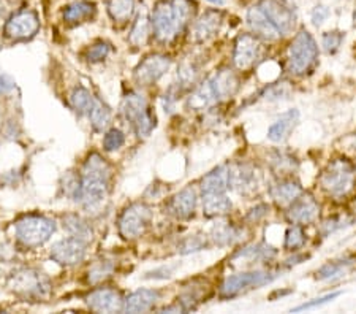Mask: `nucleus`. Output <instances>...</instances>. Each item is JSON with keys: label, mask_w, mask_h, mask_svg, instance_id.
<instances>
[{"label": "nucleus", "mask_w": 356, "mask_h": 314, "mask_svg": "<svg viewBox=\"0 0 356 314\" xmlns=\"http://www.w3.org/2000/svg\"><path fill=\"white\" fill-rule=\"evenodd\" d=\"M64 227L67 228V232L70 233L72 237L83 240V242H90L92 240V228L86 221H83L79 216L76 214H68L64 218Z\"/></svg>", "instance_id": "30"}, {"label": "nucleus", "mask_w": 356, "mask_h": 314, "mask_svg": "<svg viewBox=\"0 0 356 314\" xmlns=\"http://www.w3.org/2000/svg\"><path fill=\"white\" fill-rule=\"evenodd\" d=\"M277 278V273L273 272H244L238 273V275L228 276L225 281H223L220 288V295L223 299H228V297H234L241 292H244L247 289H257L261 288V285H266L273 283L274 279Z\"/></svg>", "instance_id": "8"}, {"label": "nucleus", "mask_w": 356, "mask_h": 314, "mask_svg": "<svg viewBox=\"0 0 356 314\" xmlns=\"http://www.w3.org/2000/svg\"><path fill=\"white\" fill-rule=\"evenodd\" d=\"M232 210V202L223 194H203V211L206 216L214 218V216L225 214Z\"/></svg>", "instance_id": "25"}, {"label": "nucleus", "mask_w": 356, "mask_h": 314, "mask_svg": "<svg viewBox=\"0 0 356 314\" xmlns=\"http://www.w3.org/2000/svg\"><path fill=\"white\" fill-rule=\"evenodd\" d=\"M212 83H214L217 93H219L220 99H228V97H232L234 93H236L238 89V79L234 77L233 72L229 70H220L214 73V75L211 77Z\"/></svg>", "instance_id": "28"}, {"label": "nucleus", "mask_w": 356, "mask_h": 314, "mask_svg": "<svg viewBox=\"0 0 356 314\" xmlns=\"http://www.w3.org/2000/svg\"><path fill=\"white\" fill-rule=\"evenodd\" d=\"M350 148H353V150H355V152H356V136H355V141L352 143V145H350Z\"/></svg>", "instance_id": "49"}, {"label": "nucleus", "mask_w": 356, "mask_h": 314, "mask_svg": "<svg viewBox=\"0 0 356 314\" xmlns=\"http://www.w3.org/2000/svg\"><path fill=\"white\" fill-rule=\"evenodd\" d=\"M328 16H330V10L320 5V7H317L312 11V22L315 26H321L326 19H328Z\"/></svg>", "instance_id": "46"}, {"label": "nucleus", "mask_w": 356, "mask_h": 314, "mask_svg": "<svg viewBox=\"0 0 356 314\" xmlns=\"http://www.w3.org/2000/svg\"><path fill=\"white\" fill-rule=\"evenodd\" d=\"M111 178V167L100 154H90L84 162L83 175L74 200L86 210H95L105 202L108 196V185Z\"/></svg>", "instance_id": "1"}, {"label": "nucleus", "mask_w": 356, "mask_h": 314, "mask_svg": "<svg viewBox=\"0 0 356 314\" xmlns=\"http://www.w3.org/2000/svg\"><path fill=\"white\" fill-rule=\"evenodd\" d=\"M298 121H300V111L296 108H291V110L282 113L269 127L268 139L274 143L285 141L293 130H295Z\"/></svg>", "instance_id": "18"}, {"label": "nucleus", "mask_w": 356, "mask_h": 314, "mask_svg": "<svg viewBox=\"0 0 356 314\" xmlns=\"http://www.w3.org/2000/svg\"><path fill=\"white\" fill-rule=\"evenodd\" d=\"M38 29L40 21L37 13H33L32 10H22L7 21L5 36L13 40H27L35 36Z\"/></svg>", "instance_id": "11"}, {"label": "nucleus", "mask_w": 356, "mask_h": 314, "mask_svg": "<svg viewBox=\"0 0 356 314\" xmlns=\"http://www.w3.org/2000/svg\"><path fill=\"white\" fill-rule=\"evenodd\" d=\"M258 8L269 22L277 29L280 36H289L296 24V15L285 0H261Z\"/></svg>", "instance_id": "10"}, {"label": "nucleus", "mask_w": 356, "mask_h": 314, "mask_svg": "<svg viewBox=\"0 0 356 314\" xmlns=\"http://www.w3.org/2000/svg\"><path fill=\"white\" fill-rule=\"evenodd\" d=\"M56 230L53 219L44 216H26L15 226L16 238L26 248H37L48 242Z\"/></svg>", "instance_id": "6"}, {"label": "nucleus", "mask_w": 356, "mask_h": 314, "mask_svg": "<svg viewBox=\"0 0 356 314\" xmlns=\"http://www.w3.org/2000/svg\"><path fill=\"white\" fill-rule=\"evenodd\" d=\"M203 246H204V242L201 238H198V237L188 238V240H186V243L182 244V253L184 254L193 253V251H200Z\"/></svg>", "instance_id": "45"}, {"label": "nucleus", "mask_w": 356, "mask_h": 314, "mask_svg": "<svg viewBox=\"0 0 356 314\" xmlns=\"http://www.w3.org/2000/svg\"><path fill=\"white\" fill-rule=\"evenodd\" d=\"M229 187V167L219 165L201 181V194H223Z\"/></svg>", "instance_id": "22"}, {"label": "nucleus", "mask_w": 356, "mask_h": 314, "mask_svg": "<svg viewBox=\"0 0 356 314\" xmlns=\"http://www.w3.org/2000/svg\"><path fill=\"white\" fill-rule=\"evenodd\" d=\"M149 29H151V22H149V18L146 15V11L138 15V19L134 24V29L130 32V42L134 45H145L146 40L149 37Z\"/></svg>", "instance_id": "35"}, {"label": "nucleus", "mask_w": 356, "mask_h": 314, "mask_svg": "<svg viewBox=\"0 0 356 314\" xmlns=\"http://www.w3.org/2000/svg\"><path fill=\"white\" fill-rule=\"evenodd\" d=\"M347 224V218H332L330 221H326L323 227H321V230H323V235H330V233L339 230V228L346 227Z\"/></svg>", "instance_id": "44"}, {"label": "nucleus", "mask_w": 356, "mask_h": 314, "mask_svg": "<svg viewBox=\"0 0 356 314\" xmlns=\"http://www.w3.org/2000/svg\"><path fill=\"white\" fill-rule=\"evenodd\" d=\"M275 256V249L271 246H266V244H252V246H247L241 249L239 253L234 254V259H245L250 262H261V260H269Z\"/></svg>", "instance_id": "31"}, {"label": "nucleus", "mask_w": 356, "mask_h": 314, "mask_svg": "<svg viewBox=\"0 0 356 314\" xmlns=\"http://www.w3.org/2000/svg\"><path fill=\"white\" fill-rule=\"evenodd\" d=\"M8 288L16 295L24 297V299L40 300L49 295L51 281L44 273L35 270V268H21V270L11 273Z\"/></svg>", "instance_id": "3"}, {"label": "nucleus", "mask_w": 356, "mask_h": 314, "mask_svg": "<svg viewBox=\"0 0 356 314\" xmlns=\"http://www.w3.org/2000/svg\"><path fill=\"white\" fill-rule=\"evenodd\" d=\"M94 100L95 99L92 97L89 91L86 88H81V86L74 89L70 97V104L73 110L78 114H86V116H88L89 110L92 108V105H94Z\"/></svg>", "instance_id": "34"}, {"label": "nucleus", "mask_w": 356, "mask_h": 314, "mask_svg": "<svg viewBox=\"0 0 356 314\" xmlns=\"http://www.w3.org/2000/svg\"><path fill=\"white\" fill-rule=\"evenodd\" d=\"M355 210H356V202H355Z\"/></svg>", "instance_id": "51"}, {"label": "nucleus", "mask_w": 356, "mask_h": 314, "mask_svg": "<svg viewBox=\"0 0 356 314\" xmlns=\"http://www.w3.org/2000/svg\"><path fill=\"white\" fill-rule=\"evenodd\" d=\"M341 295V292H332V294H328V295H323V297H318V299H314L311 301H307V304H304L301 306L295 308V313L298 311H304V310H312V308H317V306H321V305H326L330 304V301H332L336 299V297Z\"/></svg>", "instance_id": "41"}, {"label": "nucleus", "mask_w": 356, "mask_h": 314, "mask_svg": "<svg viewBox=\"0 0 356 314\" xmlns=\"http://www.w3.org/2000/svg\"><path fill=\"white\" fill-rule=\"evenodd\" d=\"M317 57L318 47L315 40L307 31H301L289 48V70L293 75H306L315 65Z\"/></svg>", "instance_id": "5"}, {"label": "nucleus", "mask_w": 356, "mask_h": 314, "mask_svg": "<svg viewBox=\"0 0 356 314\" xmlns=\"http://www.w3.org/2000/svg\"><path fill=\"white\" fill-rule=\"evenodd\" d=\"M95 5L88 0H79L74 2L64 10V19L70 24H76V22H83L90 19L95 15Z\"/></svg>", "instance_id": "26"}, {"label": "nucleus", "mask_w": 356, "mask_h": 314, "mask_svg": "<svg viewBox=\"0 0 356 314\" xmlns=\"http://www.w3.org/2000/svg\"><path fill=\"white\" fill-rule=\"evenodd\" d=\"M306 243V235H304L302 228L300 226H293L286 230L285 235V248L290 251H296L304 246Z\"/></svg>", "instance_id": "38"}, {"label": "nucleus", "mask_w": 356, "mask_h": 314, "mask_svg": "<svg viewBox=\"0 0 356 314\" xmlns=\"http://www.w3.org/2000/svg\"><path fill=\"white\" fill-rule=\"evenodd\" d=\"M302 189L298 182L282 181L271 187V197L280 205L293 203L298 197H301Z\"/></svg>", "instance_id": "27"}, {"label": "nucleus", "mask_w": 356, "mask_h": 314, "mask_svg": "<svg viewBox=\"0 0 356 314\" xmlns=\"http://www.w3.org/2000/svg\"><path fill=\"white\" fill-rule=\"evenodd\" d=\"M86 257V242L78 238H65L53 244L51 259L60 265H76Z\"/></svg>", "instance_id": "12"}, {"label": "nucleus", "mask_w": 356, "mask_h": 314, "mask_svg": "<svg viewBox=\"0 0 356 314\" xmlns=\"http://www.w3.org/2000/svg\"><path fill=\"white\" fill-rule=\"evenodd\" d=\"M171 65L170 57L154 54L146 57L136 68V79L143 84H152L159 81Z\"/></svg>", "instance_id": "14"}, {"label": "nucleus", "mask_w": 356, "mask_h": 314, "mask_svg": "<svg viewBox=\"0 0 356 314\" xmlns=\"http://www.w3.org/2000/svg\"><path fill=\"white\" fill-rule=\"evenodd\" d=\"M197 68H195L192 64H184L181 67L179 73H177V77H179L182 86H187V84H192L195 81V78H197Z\"/></svg>", "instance_id": "43"}, {"label": "nucleus", "mask_w": 356, "mask_h": 314, "mask_svg": "<svg viewBox=\"0 0 356 314\" xmlns=\"http://www.w3.org/2000/svg\"><path fill=\"white\" fill-rule=\"evenodd\" d=\"M222 24V13L217 10H209L201 16L193 27L195 42H206V40L214 37Z\"/></svg>", "instance_id": "20"}, {"label": "nucleus", "mask_w": 356, "mask_h": 314, "mask_svg": "<svg viewBox=\"0 0 356 314\" xmlns=\"http://www.w3.org/2000/svg\"><path fill=\"white\" fill-rule=\"evenodd\" d=\"M88 305L97 313H118L124 310V300L118 290L99 289L88 297Z\"/></svg>", "instance_id": "15"}, {"label": "nucleus", "mask_w": 356, "mask_h": 314, "mask_svg": "<svg viewBox=\"0 0 356 314\" xmlns=\"http://www.w3.org/2000/svg\"><path fill=\"white\" fill-rule=\"evenodd\" d=\"M114 272V264L110 260H100L97 264L92 265L89 270V283L90 284H99L105 279L110 278Z\"/></svg>", "instance_id": "37"}, {"label": "nucleus", "mask_w": 356, "mask_h": 314, "mask_svg": "<svg viewBox=\"0 0 356 314\" xmlns=\"http://www.w3.org/2000/svg\"><path fill=\"white\" fill-rule=\"evenodd\" d=\"M195 208H197V192L192 187H186V189L177 192L168 205L170 214H173L177 219L191 218Z\"/></svg>", "instance_id": "19"}, {"label": "nucleus", "mask_w": 356, "mask_h": 314, "mask_svg": "<svg viewBox=\"0 0 356 314\" xmlns=\"http://www.w3.org/2000/svg\"><path fill=\"white\" fill-rule=\"evenodd\" d=\"M211 3H216V5H223L225 3V0H208Z\"/></svg>", "instance_id": "48"}, {"label": "nucleus", "mask_w": 356, "mask_h": 314, "mask_svg": "<svg viewBox=\"0 0 356 314\" xmlns=\"http://www.w3.org/2000/svg\"><path fill=\"white\" fill-rule=\"evenodd\" d=\"M355 24H356V11H355Z\"/></svg>", "instance_id": "50"}, {"label": "nucleus", "mask_w": 356, "mask_h": 314, "mask_svg": "<svg viewBox=\"0 0 356 314\" xmlns=\"http://www.w3.org/2000/svg\"><path fill=\"white\" fill-rule=\"evenodd\" d=\"M247 21H249V26L252 27V31H254L257 36H260L266 40H275L280 37L277 29L269 22V19L261 13V10L258 7L249 10V13H247Z\"/></svg>", "instance_id": "24"}, {"label": "nucleus", "mask_w": 356, "mask_h": 314, "mask_svg": "<svg viewBox=\"0 0 356 314\" xmlns=\"http://www.w3.org/2000/svg\"><path fill=\"white\" fill-rule=\"evenodd\" d=\"M124 141H125L124 134L120 132L119 129H111L110 132L105 135V139H103V148H105V151H110V152L116 151L124 145Z\"/></svg>", "instance_id": "39"}, {"label": "nucleus", "mask_w": 356, "mask_h": 314, "mask_svg": "<svg viewBox=\"0 0 356 314\" xmlns=\"http://www.w3.org/2000/svg\"><path fill=\"white\" fill-rule=\"evenodd\" d=\"M135 10V0H108V13L118 22L130 19Z\"/></svg>", "instance_id": "32"}, {"label": "nucleus", "mask_w": 356, "mask_h": 314, "mask_svg": "<svg viewBox=\"0 0 356 314\" xmlns=\"http://www.w3.org/2000/svg\"><path fill=\"white\" fill-rule=\"evenodd\" d=\"M88 118L94 130H97V132H103L111 123V110L103 104V102L95 99L94 105H92L88 113Z\"/></svg>", "instance_id": "29"}, {"label": "nucleus", "mask_w": 356, "mask_h": 314, "mask_svg": "<svg viewBox=\"0 0 356 314\" xmlns=\"http://www.w3.org/2000/svg\"><path fill=\"white\" fill-rule=\"evenodd\" d=\"M352 265H353V260H348V259L330 262V264L323 265L317 272V279H320V281H330V279H336L339 276L346 275L347 270Z\"/></svg>", "instance_id": "33"}, {"label": "nucleus", "mask_w": 356, "mask_h": 314, "mask_svg": "<svg viewBox=\"0 0 356 314\" xmlns=\"http://www.w3.org/2000/svg\"><path fill=\"white\" fill-rule=\"evenodd\" d=\"M356 168L346 159H336L323 171L320 185L332 197H346L353 189Z\"/></svg>", "instance_id": "4"}, {"label": "nucleus", "mask_w": 356, "mask_h": 314, "mask_svg": "<svg viewBox=\"0 0 356 314\" xmlns=\"http://www.w3.org/2000/svg\"><path fill=\"white\" fill-rule=\"evenodd\" d=\"M258 181H260V176H258L257 170L252 165L238 164L233 168L229 167V186L241 194L257 189Z\"/></svg>", "instance_id": "16"}, {"label": "nucleus", "mask_w": 356, "mask_h": 314, "mask_svg": "<svg viewBox=\"0 0 356 314\" xmlns=\"http://www.w3.org/2000/svg\"><path fill=\"white\" fill-rule=\"evenodd\" d=\"M222 100L219 93H217L214 83L212 79H206V81L197 88V91L191 95L187 105L192 108V110H204V108H209L216 105L217 102Z\"/></svg>", "instance_id": "23"}, {"label": "nucleus", "mask_w": 356, "mask_h": 314, "mask_svg": "<svg viewBox=\"0 0 356 314\" xmlns=\"http://www.w3.org/2000/svg\"><path fill=\"white\" fill-rule=\"evenodd\" d=\"M152 219V213L146 205L134 203L124 210L119 218V233L125 240H135L145 233Z\"/></svg>", "instance_id": "9"}, {"label": "nucleus", "mask_w": 356, "mask_h": 314, "mask_svg": "<svg viewBox=\"0 0 356 314\" xmlns=\"http://www.w3.org/2000/svg\"><path fill=\"white\" fill-rule=\"evenodd\" d=\"M239 230L236 227L229 224H220L216 226L214 230H212V240L220 246H227V244H232L239 240Z\"/></svg>", "instance_id": "36"}, {"label": "nucleus", "mask_w": 356, "mask_h": 314, "mask_svg": "<svg viewBox=\"0 0 356 314\" xmlns=\"http://www.w3.org/2000/svg\"><path fill=\"white\" fill-rule=\"evenodd\" d=\"M122 114L140 136H147L156 127V118L149 111L146 99L136 93H131L124 99Z\"/></svg>", "instance_id": "7"}, {"label": "nucleus", "mask_w": 356, "mask_h": 314, "mask_svg": "<svg viewBox=\"0 0 356 314\" xmlns=\"http://www.w3.org/2000/svg\"><path fill=\"white\" fill-rule=\"evenodd\" d=\"M343 42V36L341 32H326L323 38H321V45L326 53H336V51L341 48Z\"/></svg>", "instance_id": "40"}, {"label": "nucleus", "mask_w": 356, "mask_h": 314, "mask_svg": "<svg viewBox=\"0 0 356 314\" xmlns=\"http://www.w3.org/2000/svg\"><path fill=\"white\" fill-rule=\"evenodd\" d=\"M320 207L312 197H298L286 213V218L295 224H311L318 218Z\"/></svg>", "instance_id": "17"}, {"label": "nucleus", "mask_w": 356, "mask_h": 314, "mask_svg": "<svg viewBox=\"0 0 356 314\" xmlns=\"http://www.w3.org/2000/svg\"><path fill=\"white\" fill-rule=\"evenodd\" d=\"M260 51L261 47L260 43H258V40L249 36V33H243V36L238 37L236 43H234V65H236L239 70H245V68L252 67L258 59V56H260Z\"/></svg>", "instance_id": "13"}, {"label": "nucleus", "mask_w": 356, "mask_h": 314, "mask_svg": "<svg viewBox=\"0 0 356 314\" xmlns=\"http://www.w3.org/2000/svg\"><path fill=\"white\" fill-rule=\"evenodd\" d=\"M160 299V292L154 289H140L124 300V311L145 313L156 305Z\"/></svg>", "instance_id": "21"}, {"label": "nucleus", "mask_w": 356, "mask_h": 314, "mask_svg": "<svg viewBox=\"0 0 356 314\" xmlns=\"http://www.w3.org/2000/svg\"><path fill=\"white\" fill-rule=\"evenodd\" d=\"M192 16L188 0L160 2L154 10V32L160 42H170L179 33Z\"/></svg>", "instance_id": "2"}, {"label": "nucleus", "mask_w": 356, "mask_h": 314, "mask_svg": "<svg viewBox=\"0 0 356 314\" xmlns=\"http://www.w3.org/2000/svg\"><path fill=\"white\" fill-rule=\"evenodd\" d=\"M15 89V79L7 73H0V94H8Z\"/></svg>", "instance_id": "47"}, {"label": "nucleus", "mask_w": 356, "mask_h": 314, "mask_svg": "<svg viewBox=\"0 0 356 314\" xmlns=\"http://www.w3.org/2000/svg\"><path fill=\"white\" fill-rule=\"evenodd\" d=\"M110 53V45L108 43H97L88 51V59L90 62H100Z\"/></svg>", "instance_id": "42"}]
</instances>
